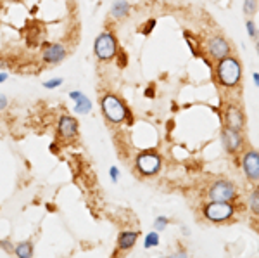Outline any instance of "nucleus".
<instances>
[{"label":"nucleus","mask_w":259,"mask_h":258,"mask_svg":"<svg viewBox=\"0 0 259 258\" xmlns=\"http://www.w3.org/2000/svg\"><path fill=\"white\" fill-rule=\"evenodd\" d=\"M216 73H218V80L223 83L225 87H235L237 83L240 82L242 77V68L240 62L235 59V57H223L218 62V68H216Z\"/></svg>","instance_id":"1"},{"label":"nucleus","mask_w":259,"mask_h":258,"mask_svg":"<svg viewBox=\"0 0 259 258\" xmlns=\"http://www.w3.org/2000/svg\"><path fill=\"white\" fill-rule=\"evenodd\" d=\"M94 52L99 59L102 61H109L118 54V42H116V36L109 31H104L97 36L94 44Z\"/></svg>","instance_id":"2"},{"label":"nucleus","mask_w":259,"mask_h":258,"mask_svg":"<svg viewBox=\"0 0 259 258\" xmlns=\"http://www.w3.org/2000/svg\"><path fill=\"white\" fill-rule=\"evenodd\" d=\"M102 111L106 115V118L112 123L124 122V118L128 116V109L124 107V104L112 94H107L102 99Z\"/></svg>","instance_id":"3"},{"label":"nucleus","mask_w":259,"mask_h":258,"mask_svg":"<svg viewBox=\"0 0 259 258\" xmlns=\"http://www.w3.org/2000/svg\"><path fill=\"white\" fill-rule=\"evenodd\" d=\"M204 215L211 222H225L233 215V206L230 201H211L204 208Z\"/></svg>","instance_id":"4"},{"label":"nucleus","mask_w":259,"mask_h":258,"mask_svg":"<svg viewBox=\"0 0 259 258\" xmlns=\"http://www.w3.org/2000/svg\"><path fill=\"white\" fill-rule=\"evenodd\" d=\"M237 194V189L232 182L220 180L209 189V199L211 201H232Z\"/></svg>","instance_id":"5"},{"label":"nucleus","mask_w":259,"mask_h":258,"mask_svg":"<svg viewBox=\"0 0 259 258\" xmlns=\"http://www.w3.org/2000/svg\"><path fill=\"white\" fill-rule=\"evenodd\" d=\"M137 166H139V170L144 175H154L161 168V158L154 155V153H142L137 158Z\"/></svg>","instance_id":"6"},{"label":"nucleus","mask_w":259,"mask_h":258,"mask_svg":"<svg viewBox=\"0 0 259 258\" xmlns=\"http://www.w3.org/2000/svg\"><path fill=\"white\" fill-rule=\"evenodd\" d=\"M66 49L64 45L61 44H49L44 47V51H41V59L45 62H49V64H57V62H61L62 59L66 57Z\"/></svg>","instance_id":"7"},{"label":"nucleus","mask_w":259,"mask_h":258,"mask_svg":"<svg viewBox=\"0 0 259 258\" xmlns=\"http://www.w3.org/2000/svg\"><path fill=\"white\" fill-rule=\"evenodd\" d=\"M242 165H244V172L247 178H250V180H259V153L256 151L245 153Z\"/></svg>","instance_id":"8"},{"label":"nucleus","mask_w":259,"mask_h":258,"mask_svg":"<svg viewBox=\"0 0 259 258\" xmlns=\"http://www.w3.org/2000/svg\"><path fill=\"white\" fill-rule=\"evenodd\" d=\"M207 49H209V54L216 59H223L230 54V44L223 36H212V39L207 42Z\"/></svg>","instance_id":"9"},{"label":"nucleus","mask_w":259,"mask_h":258,"mask_svg":"<svg viewBox=\"0 0 259 258\" xmlns=\"http://www.w3.org/2000/svg\"><path fill=\"white\" fill-rule=\"evenodd\" d=\"M221 140H223V145L228 153H237L242 145V137L239 134V130H233V128L227 127L221 134Z\"/></svg>","instance_id":"10"},{"label":"nucleus","mask_w":259,"mask_h":258,"mask_svg":"<svg viewBox=\"0 0 259 258\" xmlns=\"http://www.w3.org/2000/svg\"><path fill=\"white\" fill-rule=\"evenodd\" d=\"M57 130H59V135L64 137V139L74 137L78 134V122L73 118V116L64 115L59 118V127H57Z\"/></svg>","instance_id":"11"},{"label":"nucleus","mask_w":259,"mask_h":258,"mask_svg":"<svg viewBox=\"0 0 259 258\" xmlns=\"http://www.w3.org/2000/svg\"><path fill=\"white\" fill-rule=\"evenodd\" d=\"M227 127L233 128V130H240L244 127V116H242V111L237 106H230L227 109Z\"/></svg>","instance_id":"12"},{"label":"nucleus","mask_w":259,"mask_h":258,"mask_svg":"<svg viewBox=\"0 0 259 258\" xmlns=\"http://www.w3.org/2000/svg\"><path fill=\"white\" fill-rule=\"evenodd\" d=\"M137 239H139V232L126 231V232H123V234L119 236L118 246H119L121 249H130V248L133 246V244L137 243Z\"/></svg>","instance_id":"13"},{"label":"nucleus","mask_w":259,"mask_h":258,"mask_svg":"<svg viewBox=\"0 0 259 258\" xmlns=\"http://www.w3.org/2000/svg\"><path fill=\"white\" fill-rule=\"evenodd\" d=\"M130 12V4L126 0H114V4H112L111 7V14L114 16L116 19H121L124 18V16H128Z\"/></svg>","instance_id":"14"},{"label":"nucleus","mask_w":259,"mask_h":258,"mask_svg":"<svg viewBox=\"0 0 259 258\" xmlns=\"http://www.w3.org/2000/svg\"><path fill=\"white\" fill-rule=\"evenodd\" d=\"M74 111L78 115H89L92 111V101L87 95H81L80 99H76V104H74Z\"/></svg>","instance_id":"15"},{"label":"nucleus","mask_w":259,"mask_h":258,"mask_svg":"<svg viewBox=\"0 0 259 258\" xmlns=\"http://www.w3.org/2000/svg\"><path fill=\"white\" fill-rule=\"evenodd\" d=\"M16 255L21 258H30L33 256V246L31 243H21L16 246Z\"/></svg>","instance_id":"16"},{"label":"nucleus","mask_w":259,"mask_h":258,"mask_svg":"<svg viewBox=\"0 0 259 258\" xmlns=\"http://www.w3.org/2000/svg\"><path fill=\"white\" fill-rule=\"evenodd\" d=\"M249 206L259 217V187H256V189L252 191V194L249 196Z\"/></svg>","instance_id":"17"},{"label":"nucleus","mask_w":259,"mask_h":258,"mask_svg":"<svg viewBox=\"0 0 259 258\" xmlns=\"http://www.w3.org/2000/svg\"><path fill=\"white\" fill-rule=\"evenodd\" d=\"M157 244H159V234H157V232H149V234L145 236L144 246L149 249L152 246H157Z\"/></svg>","instance_id":"18"},{"label":"nucleus","mask_w":259,"mask_h":258,"mask_svg":"<svg viewBox=\"0 0 259 258\" xmlns=\"http://www.w3.org/2000/svg\"><path fill=\"white\" fill-rule=\"evenodd\" d=\"M257 9V0H244V12L247 16L254 14Z\"/></svg>","instance_id":"19"},{"label":"nucleus","mask_w":259,"mask_h":258,"mask_svg":"<svg viewBox=\"0 0 259 258\" xmlns=\"http://www.w3.org/2000/svg\"><path fill=\"white\" fill-rule=\"evenodd\" d=\"M166 226H168V218L166 217H157L156 222H154V229L156 231H164Z\"/></svg>","instance_id":"20"},{"label":"nucleus","mask_w":259,"mask_h":258,"mask_svg":"<svg viewBox=\"0 0 259 258\" xmlns=\"http://www.w3.org/2000/svg\"><path fill=\"white\" fill-rule=\"evenodd\" d=\"M61 85H62V78H54V80L44 83L45 89H57V87H61Z\"/></svg>","instance_id":"21"},{"label":"nucleus","mask_w":259,"mask_h":258,"mask_svg":"<svg viewBox=\"0 0 259 258\" xmlns=\"http://www.w3.org/2000/svg\"><path fill=\"white\" fill-rule=\"evenodd\" d=\"M247 33L252 39H256V35H257V30H256V24H254V21H247Z\"/></svg>","instance_id":"22"},{"label":"nucleus","mask_w":259,"mask_h":258,"mask_svg":"<svg viewBox=\"0 0 259 258\" xmlns=\"http://www.w3.org/2000/svg\"><path fill=\"white\" fill-rule=\"evenodd\" d=\"M109 175H111V178H112V182H118V177H119V170H118V166H111Z\"/></svg>","instance_id":"23"},{"label":"nucleus","mask_w":259,"mask_h":258,"mask_svg":"<svg viewBox=\"0 0 259 258\" xmlns=\"http://www.w3.org/2000/svg\"><path fill=\"white\" fill-rule=\"evenodd\" d=\"M145 24H147V26H145L144 30H142V33H144V35H149L150 30H154V24H156V21L150 19V21H147V23H145Z\"/></svg>","instance_id":"24"},{"label":"nucleus","mask_w":259,"mask_h":258,"mask_svg":"<svg viewBox=\"0 0 259 258\" xmlns=\"http://www.w3.org/2000/svg\"><path fill=\"white\" fill-rule=\"evenodd\" d=\"M4 107H7V97L0 94V111H2Z\"/></svg>","instance_id":"25"},{"label":"nucleus","mask_w":259,"mask_h":258,"mask_svg":"<svg viewBox=\"0 0 259 258\" xmlns=\"http://www.w3.org/2000/svg\"><path fill=\"white\" fill-rule=\"evenodd\" d=\"M81 95H83L81 92H78V90H74V92H71V94H69V97L73 99V101H76V99H80Z\"/></svg>","instance_id":"26"},{"label":"nucleus","mask_w":259,"mask_h":258,"mask_svg":"<svg viewBox=\"0 0 259 258\" xmlns=\"http://www.w3.org/2000/svg\"><path fill=\"white\" fill-rule=\"evenodd\" d=\"M254 83L259 87V73H254Z\"/></svg>","instance_id":"27"},{"label":"nucleus","mask_w":259,"mask_h":258,"mask_svg":"<svg viewBox=\"0 0 259 258\" xmlns=\"http://www.w3.org/2000/svg\"><path fill=\"white\" fill-rule=\"evenodd\" d=\"M6 80H7V75L6 73H0V83L6 82Z\"/></svg>","instance_id":"28"},{"label":"nucleus","mask_w":259,"mask_h":258,"mask_svg":"<svg viewBox=\"0 0 259 258\" xmlns=\"http://www.w3.org/2000/svg\"><path fill=\"white\" fill-rule=\"evenodd\" d=\"M4 66H6V62H4V61H0V68H4Z\"/></svg>","instance_id":"29"},{"label":"nucleus","mask_w":259,"mask_h":258,"mask_svg":"<svg viewBox=\"0 0 259 258\" xmlns=\"http://www.w3.org/2000/svg\"><path fill=\"white\" fill-rule=\"evenodd\" d=\"M257 56H259V44H257Z\"/></svg>","instance_id":"30"}]
</instances>
